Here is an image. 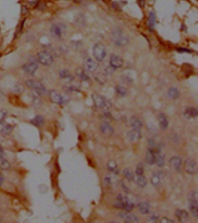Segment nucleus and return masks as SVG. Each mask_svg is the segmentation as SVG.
I'll return each mask as SVG.
<instances>
[{"instance_id": "nucleus-44", "label": "nucleus", "mask_w": 198, "mask_h": 223, "mask_svg": "<svg viewBox=\"0 0 198 223\" xmlns=\"http://www.w3.org/2000/svg\"><path fill=\"white\" fill-rule=\"evenodd\" d=\"M4 182V178L2 176V174L0 173V186H1Z\"/></svg>"}, {"instance_id": "nucleus-22", "label": "nucleus", "mask_w": 198, "mask_h": 223, "mask_svg": "<svg viewBox=\"0 0 198 223\" xmlns=\"http://www.w3.org/2000/svg\"><path fill=\"white\" fill-rule=\"evenodd\" d=\"M184 115L188 119L195 118L198 116V110L194 107H187L185 109Z\"/></svg>"}, {"instance_id": "nucleus-26", "label": "nucleus", "mask_w": 198, "mask_h": 223, "mask_svg": "<svg viewBox=\"0 0 198 223\" xmlns=\"http://www.w3.org/2000/svg\"><path fill=\"white\" fill-rule=\"evenodd\" d=\"M156 23V15L154 12L151 11L148 16V26L151 30H153L155 26Z\"/></svg>"}, {"instance_id": "nucleus-36", "label": "nucleus", "mask_w": 198, "mask_h": 223, "mask_svg": "<svg viewBox=\"0 0 198 223\" xmlns=\"http://www.w3.org/2000/svg\"><path fill=\"white\" fill-rule=\"evenodd\" d=\"M116 90L117 93L121 97L126 96V94H127L126 89L122 86H120V85L117 86L116 88Z\"/></svg>"}, {"instance_id": "nucleus-34", "label": "nucleus", "mask_w": 198, "mask_h": 223, "mask_svg": "<svg viewBox=\"0 0 198 223\" xmlns=\"http://www.w3.org/2000/svg\"><path fill=\"white\" fill-rule=\"evenodd\" d=\"M11 167V165L9 162L5 158L0 159V168L3 170H7L9 169Z\"/></svg>"}, {"instance_id": "nucleus-12", "label": "nucleus", "mask_w": 198, "mask_h": 223, "mask_svg": "<svg viewBox=\"0 0 198 223\" xmlns=\"http://www.w3.org/2000/svg\"><path fill=\"white\" fill-rule=\"evenodd\" d=\"M124 60L123 59L116 54H113L110 57V65L113 68H118L123 65Z\"/></svg>"}, {"instance_id": "nucleus-31", "label": "nucleus", "mask_w": 198, "mask_h": 223, "mask_svg": "<svg viewBox=\"0 0 198 223\" xmlns=\"http://www.w3.org/2000/svg\"><path fill=\"white\" fill-rule=\"evenodd\" d=\"M107 169L110 171L113 172L116 174H118L119 173V169H118V165L113 160H110V161H109V162L107 163Z\"/></svg>"}, {"instance_id": "nucleus-9", "label": "nucleus", "mask_w": 198, "mask_h": 223, "mask_svg": "<svg viewBox=\"0 0 198 223\" xmlns=\"http://www.w3.org/2000/svg\"><path fill=\"white\" fill-rule=\"evenodd\" d=\"M185 169L189 174H194L197 173L198 172V164L197 161L191 158L187 159L185 161Z\"/></svg>"}, {"instance_id": "nucleus-39", "label": "nucleus", "mask_w": 198, "mask_h": 223, "mask_svg": "<svg viewBox=\"0 0 198 223\" xmlns=\"http://www.w3.org/2000/svg\"><path fill=\"white\" fill-rule=\"evenodd\" d=\"M159 218V216L158 213H154L150 217L149 222L150 223H156L158 221Z\"/></svg>"}, {"instance_id": "nucleus-40", "label": "nucleus", "mask_w": 198, "mask_h": 223, "mask_svg": "<svg viewBox=\"0 0 198 223\" xmlns=\"http://www.w3.org/2000/svg\"><path fill=\"white\" fill-rule=\"evenodd\" d=\"M7 114V111L5 109L0 108V122H2L4 120Z\"/></svg>"}, {"instance_id": "nucleus-17", "label": "nucleus", "mask_w": 198, "mask_h": 223, "mask_svg": "<svg viewBox=\"0 0 198 223\" xmlns=\"http://www.w3.org/2000/svg\"><path fill=\"white\" fill-rule=\"evenodd\" d=\"M130 125L134 129L141 130V128L143 126V123L142 121L136 116H133L130 118Z\"/></svg>"}, {"instance_id": "nucleus-18", "label": "nucleus", "mask_w": 198, "mask_h": 223, "mask_svg": "<svg viewBox=\"0 0 198 223\" xmlns=\"http://www.w3.org/2000/svg\"><path fill=\"white\" fill-rule=\"evenodd\" d=\"M159 123L160 128L163 131H166L169 126V122L166 115L164 114H160L158 116Z\"/></svg>"}, {"instance_id": "nucleus-20", "label": "nucleus", "mask_w": 198, "mask_h": 223, "mask_svg": "<svg viewBox=\"0 0 198 223\" xmlns=\"http://www.w3.org/2000/svg\"><path fill=\"white\" fill-rule=\"evenodd\" d=\"M189 208L192 215L196 218L198 217V200H189Z\"/></svg>"}, {"instance_id": "nucleus-25", "label": "nucleus", "mask_w": 198, "mask_h": 223, "mask_svg": "<svg viewBox=\"0 0 198 223\" xmlns=\"http://www.w3.org/2000/svg\"><path fill=\"white\" fill-rule=\"evenodd\" d=\"M44 122H45L44 118L41 115H37L30 121V123L33 125L38 128L42 126L44 124Z\"/></svg>"}, {"instance_id": "nucleus-37", "label": "nucleus", "mask_w": 198, "mask_h": 223, "mask_svg": "<svg viewBox=\"0 0 198 223\" xmlns=\"http://www.w3.org/2000/svg\"><path fill=\"white\" fill-rule=\"evenodd\" d=\"M144 168L143 165L141 164V163H139L137 166V168H136V169H135L136 174L137 175H142V174H144Z\"/></svg>"}, {"instance_id": "nucleus-19", "label": "nucleus", "mask_w": 198, "mask_h": 223, "mask_svg": "<svg viewBox=\"0 0 198 223\" xmlns=\"http://www.w3.org/2000/svg\"><path fill=\"white\" fill-rule=\"evenodd\" d=\"M169 163L172 168H174L175 171H180L181 165H182V160L180 157H173L169 160Z\"/></svg>"}, {"instance_id": "nucleus-23", "label": "nucleus", "mask_w": 198, "mask_h": 223, "mask_svg": "<svg viewBox=\"0 0 198 223\" xmlns=\"http://www.w3.org/2000/svg\"><path fill=\"white\" fill-rule=\"evenodd\" d=\"M175 216L178 218V219L181 222H184L186 221L189 217L188 213L186 210H182L180 209L176 210Z\"/></svg>"}, {"instance_id": "nucleus-24", "label": "nucleus", "mask_w": 198, "mask_h": 223, "mask_svg": "<svg viewBox=\"0 0 198 223\" xmlns=\"http://www.w3.org/2000/svg\"><path fill=\"white\" fill-rule=\"evenodd\" d=\"M133 180L137 183V184H138L139 186L141 187H145L146 185L147 184V181L145 177L143 174L134 176Z\"/></svg>"}, {"instance_id": "nucleus-32", "label": "nucleus", "mask_w": 198, "mask_h": 223, "mask_svg": "<svg viewBox=\"0 0 198 223\" xmlns=\"http://www.w3.org/2000/svg\"><path fill=\"white\" fill-rule=\"evenodd\" d=\"M76 74L82 80L87 81L89 79L88 76L86 74L84 70L82 68H78L76 71Z\"/></svg>"}, {"instance_id": "nucleus-41", "label": "nucleus", "mask_w": 198, "mask_h": 223, "mask_svg": "<svg viewBox=\"0 0 198 223\" xmlns=\"http://www.w3.org/2000/svg\"><path fill=\"white\" fill-rule=\"evenodd\" d=\"M104 182H105V184H106V185L107 186H110L111 185L112 183V181H111V177L110 176H106L105 177V179H104Z\"/></svg>"}, {"instance_id": "nucleus-6", "label": "nucleus", "mask_w": 198, "mask_h": 223, "mask_svg": "<svg viewBox=\"0 0 198 223\" xmlns=\"http://www.w3.org/2000/svg\"><path fill=\"white\" fill-rule=\"evenodd\" d=\"M27 86L40 94H45L46 89L42 83L34 79H28L26 82Z\"/></svg>"}, {"instance_id": "nucleus-21", "label": "nucleus", "mask_w": 198, "mask_h": 223, "mask_svg": "<svg viewBox=\"0 0 198 223\" xmlns=\"http://www.w3.org/2000/svg\"><path fill=\"white\" fill-rule=\"evenodd\" d=\"M156 155L153 151L151 148H148L146 154V161L147 163L151 165L155 163Z\"/></svg>"}, {"instance_id": "nucleus-42", "label": "nucleus", "mask_w": 198, "mask_h": 223, "mask_svg": "<svg viewBox=\"0 0 198 223\" xmlns=\"http://www.w3.org/2000/svg\"><path fill=\"white\" fill-rule=\"evenodd\" d=\"M174 222L172 220H170L167 217H163L161 220L160 223H174Z\"/></svg>"}, {"instance_id": "nucleus-16", "label": "nucleus", "mask_w": 198, "mask_h": 223, "mask_svg": "<svg viewBox=\"0 0 198 223\" xmlns=\"http://www.w3.org/2000/svg\"><path fill=\"white\" fill-rule=\"evenodd\" d=\"M141 130L132 129L131 131L127 133V139L131 142L138 141L141 137Z\"/></svg>"}, {"instance_id": "nucleus-29", "label": "nucleus", "mask_w": 198, "mask_h": 223, "mask_svg": "<svg viewBox=\"0 0 198 223\" xmlns=\"http://www.w3.org/2000/svg\"><path fill=\"white\" fill-rule=\"evenodd\" d=\"M167 94L169 98L175 100V99H177L179 97L180 92L177 88L174 87H172L168 90Z\"/></svg>"}, {"instance_id": "nucleus-1", "label": "nucleus", "mask_w": 198, "mask_h": 223, "mask_svg": "<svg viewBox=\"0 0 198 223\" xmlns=\"http://www.w3.org/2000/svg\"><path fill=\"white\" fill-rule=\"evenodd\" d=\"M112 39L113 43L117 46H125L129 42V39L127 34L119 27L115 28L112 31Z\"/></svg>"}, {"instance_id": "nucleus-28", "label": "nucleus", "mask_w": 198, "mask_h": 223, "mask_svg": "<svg viewBox=\"0 0 198 223\" xmlns=\"http://www.w3.org/2000/svg\"><path fill=\"white\" fill-rule=\"evenodd\" d=\"M157 156H156L155 163H156L157 165L159 167H163L164 165L165 161V155L161 152L156 154Z\"/></svg>"}, {"instance_id": "nucleus-45", "label": "nucleus", "mask_w": 198, "mask_h": 223, "mask_svg": "<svg viewBox=\"0 0 198 223\" xmlns=\"http://www.w3.org/2000/svg\"><path fill=\"white\" fill-rule=\"evenodd\" d=\"M177 50H178L179 52H189V50H188V49H184V48H179V49H178Z\"/></svg>"}, {"instance_id": "nucleus-43", "label": "nucleus", "mask_w": 198, "mask_h": 223, "mask_svg": "<svg viewBox=\"0 0 198 223\" xmlns=\"http://www.w3.org/2000/svg\"><path fill=\"white\" fill-rule=\"evenodd\" d=\"M3 158H5V153L3 148L1 147H0V159Z\"/></svg>"}, {"instance_id": "nucleus-30", "label": "nucleus", "mask_w": 198, "mask_h": 223, "mask_svg": "<svg viewBox=\"0 0 198 223\" xmlns=\"http://www.w3.org/2000/svg\"><path fill=\"white\" fill-rule=\"evenodd\" d=\"M161 173L157 171L153 173V176L151 178V183L155 186H157L161 182Z\"/></svg>"}, {"instance_id": "nucleus-3", "label": "nucleus", "mask_w": 198, "mask_h": 223, "mask_svg": "<svg viewBox=\"0 0 198 223\" xmlns=\"http://www.w3.org/2000/svg\"><path fill=\"white\" fill-rule=\"evenodd\" d=\"M49 96L53 103L59 105H66L70 100V97L68 96L63 94L55 90L49 92Z\"/></svg>"}, {"instance_id": "nucleus-7", "label": "nucleus", "mask_w": 198, "mask_h": 223, "mask_svg": "<svg viewBox=\"0 0 198 223\" xmlns=\"http://www.w3.org/2000/svg\"><path fill=\"white\" fill-rule=\"evenodd\" d=\"M37 59L39 63L44 66H50L53 62V58L52 54L45 51L38 53Z\"/></svg>"}, {"instance_id": "nucleus-10", "label": "nucleus", "mask_w": 198, "mask_h": 223, "mask_svg": "<svg viewBox=\"0 0 198 223\" xmlns=\"http://www.w3.org/2000/svg\"><path fill=\"white\" fill-rule=\"evenodd\" d=\"M22 68L24 71L27 74L33 75L39 68V65L36 61L30 60L26 62L25 64H24Z\"/></svg>"}, {"instance_id": "nucleus-5", "label": "nucleus", "mask_w": 198, "mask_h": 223, "mask_svg": "<svg viewBox=\"0 0 198 223\" xmlns=\"http://www.w3.org/2000/svg\"><path fill=\"white\" fill-rule=\"evenodd\" d=\"M93 55L97 61H103L106 55L105 46L101 43L95 44L93 48Z\"/></svg>"}, {"instance_id": "nucleus-4", "label": "nucleus", "mask_w": 198, "mask_h": 223, "mask_svg": "<svg viewBox=\"0 0 198 223\" xmlns=\"http://www.w3.org/2000/svg\"><path fill=\"white\" fill-rule=\"evenodd\" d=\"M92 98L94 105L98 108L107 110L112 106L111 103L102 95L94 93L92 95Z\"/></svg>"}, {"instance_id": "nucleus-27", "label": "nucleus", "mask_w": 198, "mask_h": 223, "mask_svg": "<svg viewBox=\"0 0 198 223\" xmlns=\"http://www.w3.org/2000/svg\"><path fill=\"white\" fill-rule=\"evenodd\" d=\"M138 208L140 212L142 214H146L149 213L150 211V205L147 202H143L139 204Z\"/></svg>"}, {"instance_id": "nucleus-33", "label": "nucleus", "mask_w": 198, "mask_h": 223, "mask_svg": "<svg viewBox=\"0 0 198 223\" xmlns=\"http://www.w3.org/2000/svg\"><path fill=\"white\" fill-rule=\"evenodd\" d=\"M123 174L125 178L128 180L129 181H132L134 178V174L132 173V171L129 168H126L123 171Z\"/></svg>"}, {"instance_id": "nucleus-15", "label": "nucleus", "mask_w": 198, "mask_h": 223, "mask_svg": "<svg viewBox=\"0 0 198 223\" xmlns=\"http://www.w3.org/2000/svg\"><path fill=\"white\" fill-rule=\"evenodd\" d=\"M13 129V126L11 124L4 122H0V133L4 134H9Z\"/></svg>"}, {"instance_id": "nucleus-14", "label": "nucleus", "mask_w": 198, "mask_h": 223, "mask_svg": "<svg viewBox=\"0 0 198 223\" xmlns=\"http://www.w3.org/2000/svg\"><path fill=\"white\" fill-rule=\"evenodd\" d=\"M99 129L102 133L106 135H111L114 131L112 126L106 122H102L100 123Z\"/></svg>"}, {"instance_id": "nucleus-38", "label": "nucleus", "mask_w": 198, "mask_h": 223, "mask_svg": "<svg viewBox=\"0 0 198 223\" xmlns=\"http://www.w3.org/2000/svg\"><path fill=\"white\" fill-rule=\"evenodd\" d=\"M198 200V193L197 191H192L188 195V200Z\"/></svg>"}, {"instance_id": "nucleus-13", "label": "nucleus", "mask_w": 198, "mask_h": 223, "mask_svg": "<svg viewBox=\"0 0 198 223\" xmlns=\"http://www.w3.org/2000/svg\"><path fill=\"white\" fill-rule=\"evenodd\" d=\"M84 67L87 71L93 73L97 70L98 65L92 58L87 57L84 60Z\"/></svg>"}, {"instance_id": "nucleus-11", "label": "nucleus", "mask_w": 198, "mask_h": 223, "mask_svg": "<svg viewBox=\"0 0 198 223\" xmlns=\"http://www.w3.org/2000/svg\"><path fill=\"white\" fill-rule=\"evenodd\" d=\"M120 219L126 223H138L139 222L138 217L133 214L126 212H120L119 213Z\"/></svg>"}, {"instance_id": "nucleus-8", "label": "nucleus", "mask_w": 198, "mask_h": 223, "mask_svg": "<svg viewBox=\"0 0 198 223\" xmlns=\"http://www.w3.org/2000/svg\"><path fill=\"white\" fill-rule=\"evenodd\" d=\"M66 31V26L61 23H55L50 28V33L53 37L61 38Z\"/></svg>"}, {"instance_id": "nucleus-35", "label": "nucleus", "mask_w": 198, "mask_h": 223, "mask_svg": "<svg viewBox=\"0 0 198 223\" xmlns=\"http://www.w3.org/2000/svg\"><path fill=\"white\" fill-rule=\"evenodd\" d=\"M59 76L64 79L71 78L72 77L70 72L66 69L61 70L59 71Z\"/></svg>"}, {"instance_id": "nucleus-2", "label": "nucleus", "mask_w": 198, "mask_h": 223, "mask_svg": "<svg viewBox=\"0 0 198 223\" xmlns=\"http://www.w3.org/2000/svg\"><path fill=\"white\" fill-rule=\"evenodd\" d=\"M116 199V202L115 204L116 208L123 209L128 212L131 211L133 209L134 205L127 197L119 194Z\"/></svg>"}]
</instances>
